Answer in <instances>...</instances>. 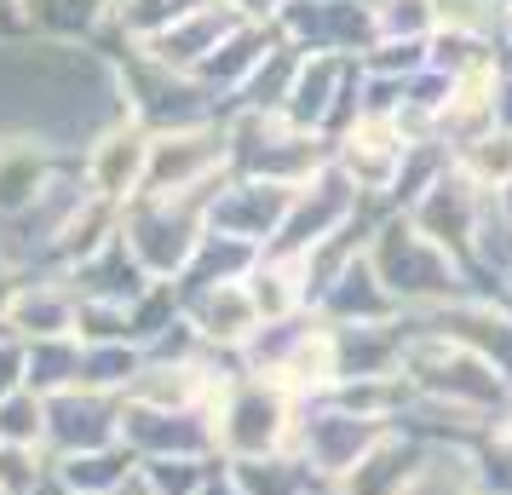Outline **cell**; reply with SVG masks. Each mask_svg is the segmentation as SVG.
<instances>
[{
  "instance_id": "cell-1",
  "label": "cell",
  "mask_w": 512,
  "mask_h": 495,
  "mask_svg": "<svg viewBox=\"0 0 512 495\" xmlns=\"http://www.w3.org/2000/svg\"><path fill=\"white\" fill-rule=\"evenodd\" d=\"M363 248H369L374 271H380V283H386V294L397 300L403 317H420V311H438V306H449V300L472 294L466 265L455 260L449 248H438L432 236H420L415 225H409V213H397V208L380 213Z\"/></svg>"
},
{
  "instance_id": "cell-2",
  "label": "cell",
  "mask_w": 512,
  "mask_h": 495,
  "mask_svg": "<svg viewBox=\"0 0 512 495\" xmlns=\"http://www.w3.org/2000/svg\"><path fill=\"white\" fill-rule=\"evenodd\" d=\"M300 415L305 403L271 375H242L219 392L213 403V444H219V461H271V455H294V438H300Z\"/></svg>"
},
{
  "instance_id": "cell-3",
  "label": "cell",
  "mask_w": 512,
  "mask_h": 495,
  "mask_svg": "<svg viewBox=\"0 0 512 495\" xmlns=\"http://www.w3.org/2000/svg\"><path fill=\"white\" fill-rule=\"evenodd\" d=\"M397 375H403V386L420 392V398L461 403V409H478L489 421H501L512 409L507 380L495 375L478 352H466L461 340H449V334L409 329V323H403V363H397Z\"/></svg>"
},
{
  "instance_id": "cell-4",
  "label": "cell",
  "mask_w": 512,
  "mask_h": 495,
  "mask_svg": "<svg viewBox=\"0 0 512 495\" xmlns=\"http://www.w3.org/2000/svg\"><path fill=\"white\" fill-rule=\"evenodd\" d=\"M121 248L139 260L150 283H179L208 236V202H156L139 196L121 208Z\"/></svg>"
},
{
  "instance_id": "cell-5",
  "label": "cell",
  "mask_w": 512,
  "mask_h": 495,
  "mask_svg": "<svg viewBox=\"0 0 512 495\" xmlns=\"http://www.w3.org/2000/svg\"><path fill=\"white\" fill-rule=\"evenodd\" d=\"M392 426L386 421H363V415H351L346 403H305V415H300V438H294V455H300L305 467L323 478L328 490L346 478L363 455H369L380 438H386Z\"/></svg>"
},
{
  "instance_id": "cell-6",
  "label": "cell",
  "mask_w": 512,
  "mask_h": 495,
  "mask_svg": "<svg viewBox=\"0 0 512 495\" xmlns=\"http://www.w3.org/2000/svg\"><path fill=\"white\" fill-rule=\"evenodd\" d=\"M288 208H294V185H271V179H254V173H231L208 196V231L236 236V242H248V248L265 254L277 242Z\"/></svg>"
},
{
  "instance_id": "cell-7",
  "label": "cell",
  "mask_w": 512,
  "mask_h": 495,
  "mask_svg": "<svg viewBox=\"0 0 512 495\" xmlns=\"http://www.w3.org/2000/svg\"><path fill=\"white\" fill-rule=\"evenodd\" d=\"M81 185L93 190L98 202H110V208H127V202H139L144 190V173H150V127L133 116H121L116 127H104L87 150H81Z\"/></svg>"
},
{
  "instance_id": "cell-8",
  "label": "cell",
  "mask_w": 512,
  "mask_h": 495,
  "mask_svg": "<svg viewBox=\"0 0 512 495\" xmlns=\"http://www.w3.org/2000/svg\"><path fill=\"white\" fill-rule=\"evenodd\" d=\"M121 449L133 461H219L213 444V421L208 415H190V409H139V403L121 398Z\"/></svg>"
},
{
  "instance_id": "cell-9",
  "label": "cell",
  "mask_w": 512,
  "mask_h": 495,
  "mask_svg": "<svg viewBox=\"0 0 512 495\" xmlns=\"http://www.w3.org/2000/svg\"><path fill=\"white\" fill-rule=\"evenodd\" d=\"M47 449L64 455H93V449H121V398L93 392V386H70L47 398Z\"/></svg>"
},
{
  "instance_id": "cell-10",
  "label": "cell",
  "mask_w": 512,
  "mask_h": 495,
  "mask_svg": "<svg viewBox=\"0 0 512 495\" xmlns=\"http://www.w3.org/2000/svg\"><path fill=\"white\" fill-rule=\"evenodd\" d=\"M185 323H190V334L202 340V352H225V357H242L254 346V334L265 329L254 294H248V277H242V283H213V288L185 294Z\"/></svg>"
},
{
  "instance_id": "cell-11",
  "label": "cell",
  "mask_w": 512,
  "mask_h": 495,
  "mask_svg": "<svg viewBox=\"0 0 512 495\" xmlns=\"http://www.w3.org/2000/svg\"><path fill=\"white\" fill-rule=\"evenodd\" d=\"M75 317H81V294L58 271H29L12 311H6L18 340H64V334H75Z\"/></svg>"
},
{
  "instance_id": "cell-12",
  "label": "cell",
  "mask_w": 512,
  "mask_h": 495,
  "mask_svg": "<svg viewBox=\"0 0 512 495\" xmlns=\"http://www.w3.org/2000/svg\"><path fill=\"white\" fill-rule=\"evenodd\" d=\"M317 317H328V323H397L403 311H397V300L386 294V283H380V271H374L369 248H357L340 271H334V283L323 288V300H317Z\"/></svg>"
},
{
  "instance_id": "cell-13",
  "label": "cell",
  "mask_w": 512,
  "mask_h": 495,
  "mask_svg": "<svg viewBox=\"0 0 512 495\" xmlns=\"http://www.w3.org/2000/svg\"><path fill=\"white\" fill-rule=\"evenodd\" d=\"M420 461H426V444H420L415 432L392 426V432H386V438H380V444H374L328 495H409Z\"/></svg>"
},
{
  "instance_id": "cell-14",
  "label": "cell",
  "mask_w": 512,
  "mask_h": 495,
  "mask_svg": "<svg viewBox=\"0 0 512 495\" xmlns=\"http://www.w3.org/2000/svg\"><path fill=\"white\" fill-rule=\"evenodd\" d=\"M24 380L41 398H58V392L81 386V340L75 334H64V340H24Z\"/></svg>"
},
{
  "instance_id": "cell-15",
  "label": "cell",
  "mask_w": 512,
  "mask_h": 495,
  "mask_svg": "<svg viewBox=\"0 0 512 495\" xmlns=\"http://www.w3.org/2000/svg\"><path fill=\"white\" fill-rule=\"evenodd\" d=\"M127 472H133V455L127 449H93V455L52 461V478H58L64 495H116Z\"/></svg>"
},
{
  "instance_id": "cell-16",
  "label": "cell",
  "mask_w": 512,
  "mask_h": 495,
  "mask_svg": "<svg viewBox=\"0 0 512 495\" xmlns=\"http://www.w3.org/2000/svg\"><path fill=\"white\" fill-rule=\"evenodd\" d=\"M139 369H144V346H133V340H104V346L81 340V386L127 398V386H133Z\"/></svg>"
},
{
  "instance_id": "cell-17",
  "label": "cell",
  "mask_w": 512,
  "mask_h": 495,
  "mask_svg": "<svg viewBox=\"0 0 512 495\" xmlns=\"http://www.w3.org/2000/svg\"><path fill=\"white\" fill-rule=\"evenodd\" d=\"M409 495H489L472 449H426Z\"/></svg>"
},
{
  "instance_id": "cell-18",
  "label": "cell",
  "mask_w": 512,
  "mask_h": 495,
  "mask_svg": "<svg viewBox=\"0 0 512 495\" xmlns=\"http://www.w3.org/2000/svg\"><path fill=\"white\" fill-rule=\"evenodd\" d=\"M0 444L6 449H47V398L41 392H12L0 403Z\"/></svg>"
},
{
  "instance_id": "cell-19",
  "label": "cell",
  "mask_w": 512,
  "mask_h": 495,
  "mask_svg": "<svg viewBox=\"0 0 512 495\" xmlns=\"http://www.w3.org/2000/svg\"><path fill=\"white\" fill-rule=\"evenodd\" d=\"M472 461H478V472H484V490L489 495H512V426L495 421L472 444Z\"/></svg>"
},
{
  "instance_id": "cell-20",
  "label": "cell",
  "mask_w": 512,
  "mask_h": 495,
  "mask_svg": "<svg viewBox=\"0 0 512 495\" xmlns=\"http://www.w3.org/2000/svg\"><path fill=\"white\" fill-rule=\"evenodd\" d=\"M144 478H150V490L156 495H202L208 484V472L219 461H190V455H173V461H139Z\"/></svg>"
},
{
  "instance_id": "cell-21",
  "label": "cell",
  "mask_w": 512,
  "mask_h": 495,
  "mask_svg": "<svg viewBox=\"0 0 512 495\" xmlns=\"http://www.w3.org/2000/svg\"><path fill=\"white\" fill-rule=\"evenodd\" d=\"M24 265L12 260V254H6V248H0V323H6V311H12V300H18V288H24Z\"/></svg>"
},
{
  "instance_id": "cell-22",
  "label": "cell",
  "mask_w": 512,
  "mask_h": 495,
  "mask_svg": "<svg viewBox=\"0 0 512 495\" xmlns=\"http://www.w3.org/2000/svg\"><path fill=\"white\" fill-rule=\"evenodd\" d=\"M202 495H248V490H242V484H236L231 461H219V467L208 472V484H202Z\"/></svg>"
},
{
  "instance_id": "cell-23",
  "label": "cell",
  "mask_w": 512,
  "mask_h": 495,
  "mask_svg": "<svg viewBox=\"0 0 512 495\" xmlns=\"http://www.w3.org/2000/svg\"><path fill=\"white\" fill-rule=\"evenodd\" d=\"M495 219H501V225L512 231V179H507L501 190H495Z\"/></svg>"
},
{
  "instance_id": "cell-24",
  "label": "cell",
  "mask_w": 512,
  "mask_h": 495,
  "mask_svg": "<svg viewBox=\"0 0 512 495\" xmlns=\"http://www.w3.org/2000/svg\"><path fill=\"white\" fill-rule=\"evenodd\" d=\"M501 421H507V426H512V409H507V415H501Z\"/></svg>"
}]
</instances>
